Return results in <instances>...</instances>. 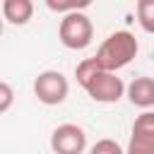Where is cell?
Masks as SVG:
<instances>
[{
	"instance_id": "cell-1",
	"label": "cell",
	"mask_w": 154,
	"mask_h": 154,
	"mask_svg": "<svg viewBox=\"0 0 154 154\" xmlns=\"http://www.w3.org/2000/svg\"><path fill=\"white\" fill-rule=\"evenodd\" d=\"M140 51V43L135 38V34L130 31H113L96 51L94 60L99 63L101 70L106 72H116L120 67H125Z\"/></svg>"
},
{
	"instance_id": "cell-2",
	"label": "cell",
	"mask_w": 154,
	"mask_h": 154,
	"mask_svg": "<svg viewBox=\"0 0 154 154\" xmlns=\"http://www.w3.org/2000/svg\"><path fill=\"white\" fill-rule=\"evenodd\" d=\"M58 38L65 48L70 51H82L91 43L94 38V24L91 19L84 14V12H72V14H65L60 19V26H58Z\"/></svg>"
},
{
	"instance_id": "cell-3",
	"label": "cell",
	"mask_w": 154,
	"mask_h": 154,
	"mask_svg": "<svg viewBox=\"0 0 154 154\" xmlns=\"http://www.w3.org/2000/svg\"><path fill=\"white\" fill-rule=\"evenodd\" d=\"M67 91H70V84H67V77L58 70H43L38 72V77L34 79V94L41 103L46 106H58L67 99Z\"/></svg>"
},
{
	"instance_id": "cell-4",
	"label": "cell",
	"mask_w": 154,
	"mask_h": 154,
	"mask_svg": "<svg viewBox=\"0 0 154 154\" xmlns=\"http://www.w3.org/2000/svg\"><path fill=\"white\" fill-rule=\"evenodd\" d=\"M84 91H87L94 101H99V103H116V101L125 94V84H123V79H120L116 72L101 70V72L84 87Z\"/></svg>"
},
{
	"instance_id": "cell-5",
	"label": "cell",
	"mask_w": 154,
	"mask_h": 154,
	"mask_svg": "<svg viewBox=\"0 0 154 154\" xmlns=\"http://www.w3.org/2000/svg\"><path fill=\"white\" fill-rule=\"evenodd\" d=\"M51 149L55 154H82L87 149V135L75 123H63L51 135Z\"/></svg>"
},
{
	"instance_id": "cell-6",
	"label": "cell",
	"mask_w": 154,
	"mask_h": 154,
	"mask_svg": "<svg viewBox=\"0 0 154 154\" xmlns=\"http://www.w3.org/2000/svg\"><path fill=\"white\" fill-rule=\"evenodd\" d=\"M128 147L142 149V152H154V111H144L135 118Z\"/></svg>"
},
{
	"instance_id": "cell-7",
	"label": "cell",
	"mask_w": 154,
	"mask_h": 154,
	"mask_svg": "<svg viewBox=\"0 0 154 154\" xmlns=\"http://www.w3.org/2000/svg\"><path fill=\"white\" fill-rule=\"evenodd\" d=\"M128 99L132 106L152 108L154 106V77H135L128 84Z\"/></svg>"
},
{
	"instance_id": "cell-8",
	"label": "cell",
	"mask_w": 154,
	"mask_h": 154,
	"mask_svg": "<svg viewBox=\"0 0 154 154\" xmlns=\"http://www.w3.org/2000/svg\"><path fill=\"white\" fill-rule=\"evenodd\" d=\"M2 14L10 24L14 26H22L31 19L34 14V2L31 0H5L2 2Z\"/></svg>"
},
{
	"instance_id": "cell-9",
	"label": "cell",
	"mask_w": 154,
	"mask_h": 154,
	"mask_svg": "<svg viewBox=\"0 0 154 154\" xmlns=\"http://www.w3.org/2000/svg\"><path fill=\"white\" fill-rule=\"evenodd\" d=\"M99 72H101V67H99V63H96L94 58H87V60H82V63L75 67V77H77V82H79L82 87H87Z\"/></svg>"
},
{
	"instance_id": "cell-10",
	"label": "cell",
	"mask_w": 154,
	"mask_h": 154,
	"mask_svg": "<svg viewBox=\"0 0 154 154\" xmlns=\"http://www.w3.org/2000/svg\"><path fill=\"white\" fill-rule=\"evenodd\" d=\"M137 22L147 34H154V0L137 2Z\"/></svg>"
},
{
	"instance_id": "cell-11",
	"label": "cell",
	"mask_w": 154,
	"mask_h": 154,
	"mask_svg": "<svg viewBox=\"0 0 154 154\" xmlns=\"http://www.w3.org/2000/svg\"><path fill=\"white\" fill-rule=\"evenodd\" d=\"M46 7L53 12H63V14H72V12H82L84 7H89V0H46Z\"/></svg>"
},
{
	"instance_id": "cell-12",
	"label": "cell",
	"mask_w": 154,
	"mask_h": 154,
	"mask_svg": "<svg viewBox=\"0 0 154 154\" xmlns=\"http://www.w3.org/2000/svg\"><path fill=\"white\" fill-rule=\"evenodd\" d=\"M89 154H125V152L116 140H99L96 144H91Z\"/></svg>"
},
{
	"instance_id": "cell-13",
	"label": "cell",
	"mask_w": 154,
	"mask_h": 154,
	"mask_svg": "<svg viewBox=\"0 0 154 154\" xmlns=\"http://www.w3.org/2000/svg\"><path fill=\"white\" fill-rule=\"evenodd\" d=\"M12 106V87L7 82L0 84V113H7Z\"/></svg>"
},
{
	"instance_id": "cell-14",
	"label": "cell",
	"mask_w": 154,
	"mask_h": 154,
	"mask_svg": "<svg viewBox=\"0 0 154 154\" xmlns=\"http://www.w3.org/2000/svg\"><path fill=\"white\" fill-rule=\"evenodd\" d=\"M125 154H154V152H142V149H125Z\"/></svg>"
}]
</instances>
